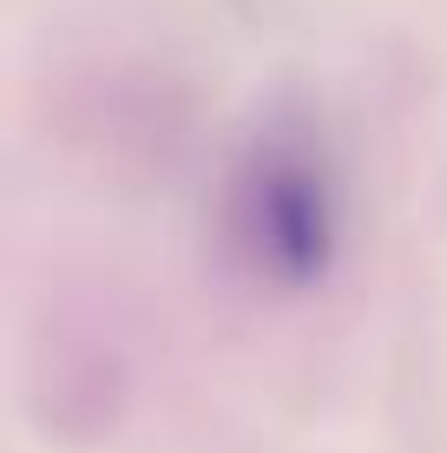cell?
I'll use <instances>...</instances> for the list:
<instances>
[{
    "label": "cell",
    "instance_id": "cell-1",
    "mask_svg": "<svg viewBox=\"0 0 447 453\" xmlns=\"http://www.w3.org/2000/svg\"><path fill=\"white\" fill-rule=\"evenodd\" d=\"M237 237L276 276H310L329 250V184L310 151L270 145L237 178Z\"/></svg>",
    "mask_w": 447,
    "mask_h": 453
}]
</instances>
